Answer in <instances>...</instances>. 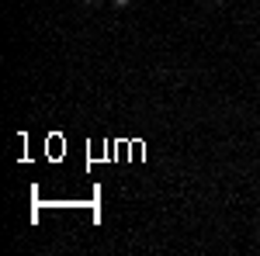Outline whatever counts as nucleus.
I'll list each match as a JSON object with an SVG mask.
<instances>
[{
    "mask_svg": "<svg viewBox=\"0 0 260 256\" xmlns=\"http://www.w3.org/2000/svg\"><path fill=\"white\" fill-rule=\"evenodd\" d=\"M115 4H118V7H128V4H132V0H115Z\"/></svg>",
    "mask_w": 260,
    "mask_h": 256,
    "instance_id": "obj_1",
    "label": "nucleus"
},
{
    "mask_svg": "<svg viewBox=\"0 0 260 256\" xmlns=\"http://www.w3.org/2000/svg\"><path fill=\"white\" fill-rule=\"evenodd\" d=\"M83 4H94V0H83Z\"/></svg>",
    "mask_w": 260,
    "mask_h": 256,
    "instance_id": "obj_2",
    "label": "nucleus"
}]
</instances>
